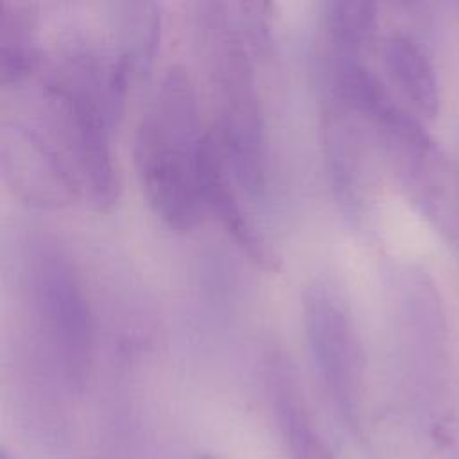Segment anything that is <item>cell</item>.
Listing matches in <instances>:
<instances>
[{
  "label": "cell",
  "instance_id": "obj_1",
  "mask_svg": "<svg viewBox=\"0 0 459 459\" xmlns=\"http://www.w3.org/2000/svg\"><path fill=\"white\" fill-rule=\"evenodd\" d=\"M204 136L194 84L172 65L140 117L134 163L149 206L174 231L192 230L204 213L199 181Z\"/></svg>",
  "mask_w": 459,
  "mask_h": 459
},
{
  "label": "cell",
  "instance_id": "obj_2",
  "mask_svg": "<svg viewBox=\"0 0 459 459\" xmlns=\"http://www.w3.org/2000/svg\"><path fill=\"white\" fill-rule=\"evenodd\" d=\"M108 70L95 54L74 50L65 54L43 81L45 124L56 136L74 174L97 206L117 199V170L111 152L115 113L109 100Z\"/></svg>",
  "mask_w": 459,
  "mask_h": 459
},
{
  "label": "cell",
  "instance_id": "obj_3",
  "mask_svg": "<svg viewBox=\"0 0 459 459\" xmlns=\"http://www.w3.org/2000/svg\"><path fill=\"white\" fill-rule=\"evenodd\" d=\"M201 9L208 70L219 108L217 140L238 186L258 197L267 185V143L249 45L226 4H203Z\"/></svg>",
  "mask_w": 459,
  "mask_h": 459
},
{
  "label": "cell",
  "instance_id": "obj_4",
  "mask_svg": "<svg viewBox=\"0 0 459 459\" xmlns=\"http://www.w3.org/2000/svg\"><path fill=\"white\" fill-rule=\"evenodd\" d=\"M27 264L30 308L41 344L61 382L81 393L91 368L93 321L79 271L48 237L30 242Z\"/></svg>",
  "mask_w": 459,
  "mask_h": 459
},
{
  "label": "cell",
  "instance_id": "obj_5",
  "mask_svg": "<svg viewBox=\"0 0 459 459\" xmlns=\"http://www.w3.org/2000/svg\"><path fill=\"white\" fill-rule=\"evenodd\" d=\"M301 319L323 389L341 420L357 430L364 394V353L337 289L326 280H312L303 290Z\"/></svg>",
  "mask_w": 459,
  "mask_h": 459
},
{
  "label": "cell",
  "instance_id": "obj_6",
  "mask_svg": "<svg viewBox=\"0 0 459 459\" xmlns=\"http://www.w3.org/2000/svg\"><path fill=\"white\" fill-rule=\"evenodd\" d=\"M2 167L16 192L36 204H61L82 192L45 120L14 118L4 124Z\"/></svg>",
  "mask_w": 459,
  "mask_h": 459
},
{
  "label": "cell",
  "instance_id": "obj_7",
  "mask_svg": "<svg viewBox=\"0 0 459 459\" xmlns=\"http://www.w3.org/2000/svg\"><path fill=\"white\" fill-rule=\"evenodd\" d=\"M199 181L204 212H210L221 222L251 262L264 269H274V253L246 212L244 201L237 192L238 183L230 170L217 134L212 133H206L203 142Z\"/></svg>",
  "mask_w": 459,
  "mask_h": 459
},
{
  "label": "cell",
  "instance_id": "obj_8",
  "mask_svg": "<svg viewBox=\"0 0 459 459\" xmlns=\"http://www.w3.org/2000/svg\"><path fill=\"white\" fill-rule=\"evenodd\" d=\"M271 405L289 459H335L330 445L314 427L294 369L274 357L267 369Z\"/></svg>",
  "mask_w": 459,
  "mask_h": 459
},
{
  "label": "cell",
  "instance_id": "obj_9",
  "mask_svg": "<svg viewBox=\"0 0 459 459\" xmlns=\"http://www.w3.org/2000/svg\"><path fill=\"white\" fill-rule=\"evenodd\" d=\"M382 56L393 81L412 106L427 117H434L439 109V86L421 45L407 34L393 32L384 39Z\"/></svg>",
  "mask_w": 459,
  "mask_h": 459
},
{
  "label": "cell",
  "instance_id": "obj_10",
  "mask_svg": "<svg viewBox=\"0 0 459 459\" xmlns=\"http://www.w3.org/2000/svg\"><path fill=\"white\" fill-rule=\"evenodd\" d=\"M122 48L117 59L131 79H140L151 68L161 34L160 5L152 2H131L122 5L120 16Z\"/></svg>",
  "mask_w": 459,
  "mask_h": 459
},
{
  "label": "cell",
  "instance_id": "obj_11",
  "mask_svg": "<svg viewBox=\"0 0 459 459\" xmlns=\"http://www.w3.org/2000/svg\"><path fill=\"white\" fill-rule=\"evenodd\" d=\"M325 27L332 57H360L377 29V5L339 0L326 4Z\"/></svg>",
  "mask_w": 459,
  "mask_h": 459
},
{
  "label": "cell",
  "instance_id": "obj_12",
  "mask_svg": "<svg viewBox=\"0 0 459 459\" xmlns=\"http://www.w3.org/2000/svg\"><path fill=\"white\" fill-rule=\"evenodd\" d=\"M36 45L34 23L27 7L2 4L0 11V79L2 84H16L34 68Z\"/></svg>",
  "mask_w": 459,
  "mask_h": 459
},
{
  "label": "cell",
  "instance_id": "obj_13",
  "mask_svg": "<svg viewBox=\"0 0 459 459\" xmlns=\"http://www.w3.org/2000/svg\"><path fill=\"white\" fill-rule=\"evenodd\" d=\"M194 459H222L221 455L213 454V452H199Z\"/></svg>",
  "mask_w": 459,
  "mask_h": 459
},
{
  "label": "cell",
  "instance_id": "obj_14",
  "mask_svg": "<svg viewBox=\"0 0 459 459\" xmlns=\"http://www.w3.org/2000/svg\"><path fill=\"white\" fill-rule=\"evenodd\" d=\"M0 459H14V457L9 454L7 448H2V450H0Z\"/></svg>",
  "mask_w": 459,
  "mask_h": 459
}]
</instances>
